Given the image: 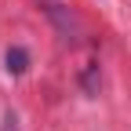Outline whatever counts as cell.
<instances>
[{"label": "cell", "mask_w": 131, "mask_h": 131, "mask_svg": "<svg viewBox=\"0 0 131 131\" xmlns=\"http://www.w3.org/2000/svg\"><path fill=\"white\" fill-rule=\"evenodd\" d=\"M4 62H7V73H22L26 62H29V55L22 51V47H11V51L4 55Z\"/></svg>", "instance_id": "6da1fadb"}, {"label": "cell", "mask_w": 131, "mask_h": 131, "mask_svg": "<svg viewBox=\"0 0 131 131\" xmlns=\"http://www.w3.org/2000/svg\"><path fill=\"white\" fill-rule=\"evenodd\" d=\"M0 131H18V117H15L11 109L4 113V127H0Z\"/></svg>", "instance_id": "7a4b0ae2"}]
</instances>
